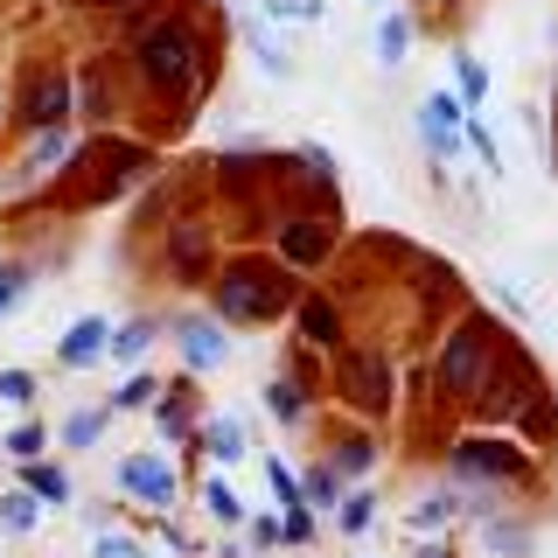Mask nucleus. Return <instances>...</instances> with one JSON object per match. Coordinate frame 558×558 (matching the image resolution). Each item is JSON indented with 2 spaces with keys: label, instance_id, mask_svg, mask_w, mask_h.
I'll return each instance as SVG.
<instances>
[{
  "label": "nucleus",
  "instance_id": "8",
  "mask_svg": "<svg viewBox=\"0 0 558 558\" xmlns=\"http://www.w3.org/2000/svg\"><path fill=\"white\" fill-rule=\"evenodd\" d=\"M336 391L342 405L371 426V418L398 412V371H391V349H336Z\"/></svg>",
  "mask_w": 558,
  "mask_h": 558
},
{
  "label": "nucleus",
  "instance_id": "18",
  "mask_svg": "<svg viewBox=\"0 0 558 558\" xmlns=\"http://www.w3.org/2000/svg\"><path fill=\"white\" fill-rule=\"evenodd\" d=\"M412 43H418V14L412 8H384L377 28H371V63L377 70H405Z\"/></svg>",
  "mask_w": 558,
  "mask_h": 558
},
{
  "label": "nucleus",
  "instance_id": "19",
  "mask_svg": "<svg viewBox=\"0 0 558 558\" xmlns=\"http://www.w3.org/2000/svg\"><path fill=\"white\" fill-rule=\"evenodd\" d=\"M105 349H112V322L105 314H77L57 342V363L63 371H92V363H105Z\"/></svg>",
  "mask_w": 558,
  "mask_h": 558
},
{
  "label": "nucleus",
  "instance_id": "11",
  "mask_svg": "<svg viewBox=\"0 0 558 558\" xmlns=\"http://www.w3.org/2000/svg\"><path fill=\"white\" fill-rule=\"evenodd\" d=\"M168 336H174V349H182V371H189V377H217L223 363H231V328H223L217 314L182 307V314L168 322Z\"/></svg>",
  "mask_w": 558,
  "mask_h": 558
},
{
  "label": "nucleus",
  "instance_id": "15",
  "mask_svg": "<svg viewBox=\"0 0 558 558\" xmlns=\"http://www.w3.org/2000/svg\"><path fill=\"white\" fill-rule=\"evenodd\" d=\"M405 523L412 537H447L453 523H461V488L453 482H433V488H412V502H405Z\"/></svg>",
  "mask_w": 558,
  "mask_h": 558
},
{
  "label": "nucleus",
  "instance_id": "27",
  "mask_svg": "<svg viewBox=\"0 0 558 558\" xmlns=\"http://www.w3.org/2000/svg\"><path fill=\"white\" fill-rule=\"evenodd\" d=\"M105 426H112V405H77V412L57 426V440H63L70 453H92V447L105 440Z\"/></svg>",
  "mask_w": 558,
  "mask_h": 558
},
{
  "label": "nucleus",
  "instance_id": "1",
  "mask_svg": "<svg viewBox=\"0 0 558 558\" xmlns=\"http://www.w3.org/2000/svg\"><path fill=\"white\" fill-rule=\"evenodd\" d=\"M133 35V77L147 98L174 105V126L203 105V92L217 84V28L209 14L196 22V8H126Z\"/></svg>",
  "mask_w": 558,
  "mask_h": 558
},
{
  "label": "nucleus",
  "instance_id": "43",
  "mask_svg": "<svg viewBox=\"0 0 558 558\" xmlns=\"http://www.w3.org/2000/svg\"><path fill=\"white\" fill-rule=\"evenodd\" d=\"M279 537H287V545H314V510H307V502L279 510Z\"/></svg>",
  "mask_w": 558,
  "mask_h": 558
},
{
  "label": "nucleus",
  "instance_id": "36",
  "mask_svg": "<svg viewBox=\"0 0 558 558\" xmlns=\"http://www.w3.org/2000/svg\"><path fill=\"white\" fill-rule=\"evenodd\" d=\"M258 14H266L272 28H322V0H258Z\"/></svg>",
  "mask_w": 558,
  "mask_h": 558
},
{
  "label": "nucleus",
  "instance_id": "39",
  "mask_svg": "<svg viewBox=\"0 0 558 558\" xmlns=\"http://www.w3.org/2000/svg\"><path fill=\"white\" fill-rule=\"evenodd\" d=\"M258 468H266V488H272V502H279V510H293V502H301V475H293L287 461H272V453H258Z\"/></svg>",
  "mask_w": 558,
  "mask_h": 558
},
{
  "label": "nucleus",
  "instance_id": "49",
  "mask_svg": "<svg viewBox=\"0 0 558 558\" xmlns=\"http://www.w3.org/2000/svg\"><path fill=\"white\" fill-rule=\"evenodd\" d=\"M363 8H384V0H363Z\"/></svg>",
  "mask_w": 558,
  "mask_h": 558
},
{
  "label": "nucleus",
  "instance_id": "38",
  "mask_svg": "<svg viewBox=\"0 0 558 558\" xmlns=\"http://www.w3.org/2000/svg\"><path fill=\"white\" fill-rule=\"evenodd\" d=\"M482 287H488V293H496V301H502V307H510V314H517V322H537V301H531V287H517V279H510V272H482Z\"/></svg>",
  "mask_w": 558,
  "mask_h": 558
},
{
  "label": "nucleus",
  "instance_id": "41",
  "mask_svg": "<svg viewBox=\"0 0 558 558\" xmlns=\"http://www.w3.org/2000/svg\"><path fill=\"white\" fill-rule=\"evenodd\" d=\"M272 545H287V537H279V510L244 517V551H272Z\"/></svg>",
  "mask_w": 558,
  "mask_h": 558
},
{
  "label": "nucleus",
  "instance_id": "33",
  "mask_svg": "<svg viewBox=\"0 0 558 558\" xmlns=\"http://www.w3.org/2000/svg\"><path fill=\"white\" fill-rule=\"evenodd\" d=\"M0 531H8V537H35V531H43V502H35L28 488H8V496H0Z\"/></svg>",
  "mask_w": 558,
  "mask_h": 558
},
{
  "label": "nucleus",
  "instance_id": "32",
  "mask_svg": "<svg viewBox=\"0 0 558 558\" xmlns=\"http://www.w3.org/2000/svg\"><path fill=\"white\" fill-rule=\"evenodd\" d=\"M461 147H468V154H482L488 182H502V174H510V161H502V147H496V133H488V119H482V112H468V119H461Z\"/></svg>",
  "mask_w": 558,
  "mask_h": 558
},
{
  "label": "nucleus",
  "instance_id": "29",
  "mask_svg": "<svg viewBox=\"0 0 558 558\" xmlns=\"http://www.w3.org/2000/svg\"><path fill=\"white\" fill-rule=\"evenodd\" d=\"M196 496H203V517L217 523V531H238V523H244V502H238V488L223 482V475H203Z\"/></svg>",
  "mask_w": 558,
  "mask_h": 558
},
{
  "label": "nucleus",
  "instance_id": "10",
  "mask_svg": "<svg viewBox=\"0 0 558 558\" xmlns=\"http://www.w3.org/2000/svg\"><path fill=\"white\" fill-rule=\"evenodd\" d=\"M112 482H119V496H133V502H147V510H174L182 502V475H174V461L161 447H133L126 461L112 468Z\"/></svg>",
  "mask_w": 558,
  "mask_h": 558
},
{
  "label": "nucleus",
  "instance_id": "7",
  "mask_svg": "<svg viewBox=\"0 0 558 558\" xmlns=\"http://www.w3.org/2000/svg\"><path fill=\"white\" fill-rule=\"evenodd\" d=\"M336 252H342V203L336 196H322V203H307V209H287V217L272 223V258L293 279L322 272Z\"/></svg>",
  "mask_w": 558,
  "mask_h": 558
},
{
  "label": "nucleus",
  "instance_id": "42",
  "mask_svg": "<svg viewBox=\"0 0 558 558\" xmlns=\"http://www.w3.org/2000/svg\"><path fill=\"white\" fill-rule=\"evenodd\" d=\"M92 558H147V545H140V537H126V531H98V537H92Z\"/></svg>",
  "mask_w": 558,
  "mask_h": 558
},
{
  "label": "nucleus",
  "instance_id": "46",
  "mask_svg": "<svg viewBox=\"0 0 558 558\" xmlns=\"http://www.w3.org/2000/svg\"><path fill=\"white\" fill-rule=\"evenodd\" d=\"M412 558H453L447 537H412Z\"/></svg>",
  "mask_w": 558,
  "mask_h": 558
},
{
  "label": "nucleus",
  "instance_id": "2",
  "mask_svg": "<svg viewBox=\"0 0 558 558\" xmlns=\"http://www.w3.org/2000/svg\"><path fill=\"white\" fill-rule=\"evenodd\" d=\"M293 301H301V279L279 258H258V252H238L231 266H217V279H209V314L223 328H272L293 314Z\"/></svg>",
  "mask_w": 558,
  "mask_h": 558
},
{
  "label": "nucleus",
  "instance_id": "16",
  "mask_svg": "<svg viewBox=\"0 0 558 558\" xmlns=\"http://www.w3.org/2000/svg\"><path fill=\"white\" fill-rule=\"evenodd\" d=\"M475 545H482V558H537V523L523 517V510L482 517L475 523Z\"/></svg>",
  "mask_w": 558,
  "mask_h": 558
},
{
  "label": "nucleus",
  "instance_id": "22",
  "mask_svg": "<svg viewBox=\"0 0 558 558\" xmlns=\"http://www.w3.org/2000/svg\"><path fill=\"white\" fill-rule=\"evenodd\" d=\"M196 453H203V461H217V475H223V468H238L244 453H252V447H244V418L238 412H209L203 426H196Z\"/></svg>",
  "mask_w": 558,
  "mask_h": 558
},
{
  "label": "nucleus",
  "instance_id": "50",
  "mask_svg": "<svg viewBox=\"0 0 558 558\" xmlns=\"http://www.w3.org/2000/svg\"><path fill=\"white\" fill-rule=\"evenodd\" d=\"M363 558H377V551H363Z\"/></svg>",
  "mask_w": 558,
  "mask_h": 558
},
{
  "label": "nucleus",
  "instance_id": "4",
  "mask_svg": "<svg viewBox=\"0 0 558 558\" xmlns=\"http://www.w3.org/2000/svg\"><path fill=\"white\" fill-rule=\"evenodd\" d=\"M502 328L488 322V314H461V322L440 336V349H433V391H440V405H461L468 412V398L482 391V377H488V363L502 356Z\"/></svg>",
  "mask_w": 558,
  "mask_h": 558
},
{
  "label": "nucleus",
  "instance_id": "44",
  "mask_svg": "<svg viewBox=\"0 0 558 558\" xmlns=\"http://www.w3.org/2000/svg\"><path fill=\"white\" fill-rule=\"evenodd\" d=\"M293 161H301L307 174H322V182H336V154H328L322 140H301V147H293Z\"/></svg>",
  "mask_w": 558,
  "mask_h": 558
},
{
  "label": "nucleus",
  "instance_id": "48",
  "mask_svg": "<svg viewBox=\"0 0 558 558\" xmlns=\"http://www.w3.org/2000/svg\"><path fill=\"white\" fill-rule=\"evenodd\" d=\"M418 8H461V0H418Z\"/></svg>",
  "mask_w": 558,
  "mask_h": 558
},
{
  "label": "nucleus",
  "instance_id": "35",
  "mask_svg": "<svg viewBox=\"0 0 558 558\" xmlns=\"http://www.w3.org/2000/svg\"><path fill=\"white\" fill-rule=\"evenodd\" d=\"M77 105L92 112V126H112V112H119V92H112V77H105V63H98V70H84V84H77Z\"/></svg>",
  "mask_w": 558,
  "mask_h": 558
},
{
  "label": "nucleus",
  "instance_id": "25",
  "mask_svg": "<svg viewBox=\"0 0 558 558\" xmlns=\"http://www.w3.org/2000/svg\"><path fill=\"white\" fill-rule=\"evenodd\" d=\"M488 92H496V70H488L475 49H453V98H461L468 112H482Z\"/></svg>",
  "mask_w": 558,
  "mask_h": 558
},
{
  "label": "nucleus",
  "instance_id": "51",
  "mask_svg": "<svg viewBox=\"0 0 558 558\" xmlns=\"http://www.w3.org/2000/svg\"><path fill=\"white\" fill-rule=\"evenodd\" d=\"M551 161H558V154H551Z\"/></svg>",
  "mask_w": 558,
  "mask_h": 558
},
{
  "label": "nucleus",
  "instance_id": "47",
  "mask_svg": "<svg viewBox=\"0 0 558 558\" xmlns=\"http://www.w3.org/2000/svg\"><path fill=\"white\" fill-rule=\"evenodd\" d=\"M70 8H112V14H126V8H140V0H70Z\"/></svg>",
  "mask_w": 558,
  "mask_h": 558
},
{
  "label": "nucleus",
  "instance_id": "5",
  "mask_svg": "<svg viewBox=\"0 0 558 558\" xmlns=\"http://www.w3.org/2000/svg\"><path fill=\"white\" fill-rule=\"evenodd\" d=\"M545 391H551V384H545V371H537V356L510 336V342H502V356L488 363L482 391L468 398V418H475L482 433H517V418L531 412V398H545Z\"/></svg>",
  "mask_w": 558,
  "mask_h": 558
},
{
  "label": "nucleus",
  "instance_id": "3",
  "mask_svg": "<svg viewBox=\"0 0 558 558\" xmlns=\"http://www.w3.org/2000/svg\"><path fill=\"white\" fill-rule=\"evenodd\" d=\"M447 482L461 488V496H482V488H510V496H523V488L537 482V453L517 440V433H461V440L447 447Z\"/></svg>",
  "mask_w": 558,
  "mask_h": 558
},
{
  "label": "nucleus",
  "instance_id": "30",
  "mask_svg": "<svg viewBox=\"0 0 558 558\" xmlns=\"http://www.w3.org/2000/svg\"><path fill=\"white\" fill-rule=\"evenodd\" d=\"M22 488H28L35 502H43V510H49V502H70V496H77L57 461H22Z\"/></svg>",
  "mask_w": 558,
  "mask_h": 558
},
{
  "label": "nucleus",
  "instance_id": "31",
  "mask_svg": "<svg viewBox=\"0 0 558 558\" xmlns=\"http://www.w3.org/2000/svg\"><path fill=\"white\" fill-rule=\"evenodd\" d=\"M196 426H203V418L189 412V391H161V405H154V433H161V440H196Z\"/></svg>",
  "mask_w": 558,
  "mask_h": 558
},
{
  "label": "nucleus",
  "instance_id": "9",
  "mask_svg": "<svg viewBox=\"0 0 558 558\" xmlns=\"http://www.w3.org/2000/svg\"><path fill=\"white\" fill-rule=\"evenodd\" d=\"M70 112H77V84H70V70H35V77L22 84V98H14V126H22L28 140L70 126Z\"/></svg>",
  "mask_w": 558,
  "mask_h": 558
},
{
  "label": "nucleus",
  "instance_id": "21",
  "mask_svg": "<svg viewBox=\"0 0 558 558\" xmlns=\"http://www.w3.org/2000/svg\"><path fill=\"white\" fill-rule=\"evenodd\" d=\"M238 35H244V49L258 57V70H266V84H293V57L279 49V28L266 22V14H238Z\"/></svg>",
  "mask_w": 558,
  "mask_h": 558
},
{
  "label": "nucleus",
  "instance_id": "37",
  "mask_svg": "<svg viewBox=\"0 0 558 558\" xmlns=\"http://www.w3.org/2000/svg\"><path fill=\"white\" fill-rule=\"evenodd\" d=\"M28 293H35V272L22 266V258H0V322L28 307Z\"/></svg>",
  "mask_w": 558,
  "mask_h": 558
},
{
  "label": "nucleus",
  "instance_id": "14",
  "mask_svg": "<svg viewBox=\"0 0 558 558\" xmlns=\"http://www.w3.org/2000/svg\"><path fill=\"white\" fill-rule=\"evenodd\" d=\"M168 252V272L182 279V287H203V279H217V238L203 231V223H174V231L161 238Z\"/></svg>",
  "mask_w": 558,
  "mask_h": 558
},
{
  "label": "nucleus",
  "instance_id": "28",
  "mask_svg": "<svg viewBox=\"0 0 558 558\" xmlns=\"http://www.w3.org/2000/svg\"><path fill=\"white\" fill-rule=\"evenodd\" d=\"M342 496H349V482H342L328 461H307V468H301V502H307V510H328V517H336Z\"/></svg>",
  "mask_w": 558,
  "mask_h": 558
},
{
  "label": "nucleus",
  "instance_id": "17",
  "mask_svg": "<svg viewBox=\"0 0 558 558\" xmlns=\"http://www.w3.org/2000/svg\"><path fill=\"white\" fill-rule=\"evenodd\" d=\"M322 461L336 468L349 488H356V482L384 461V447H377V433H371V426H336V433H328V453H322Z\"/></svg>",
  "mask_w": 558,
  "mask_h": 558
},
{
  "label": "nucleus",
  "instance_id": "26",
  "mask_svg": "<svg viewBox=\"0 0 558 558\" xmlns=\"http://www.w3.org/2000/svg\"><path fill=\"white\" fill-rule=\"evenodd\" d=\"M70 154H77V133H70V126L35 133V140H28V154H22V182H35V174H49V168H63Z\"/></svg>",
  "mask_w": 558,
  "mask_h": 558
},
{
  "label": "nucleus",
  "instance_id": "34",
  "mask_svg": "<svg viewBox=\"0 0 558 558\" xmlns=\"http://www.w3.org/2000/svg\"><path fill=\"white\" fill-rule=\"evenodd\" d=\"M161 391H168V384L154 377V371H133L112 398H105V405H112V412H154V405H161Z\"/></svg>",
  "mask_w": 558,
  "mask_h": 558
},
{
  "label": "nucleus",
  "instance_id": "45",
  "mask_svg": "<svg viewBox=\"0 0 558 558\" xmlns=\"http://www.w3.org/2000/svg\"><path fill=\"white\" fill-rule=\"evenodd\" d=\"M0 398H8V405H35V377L28 371H0Z\"/></svg>",
  "mask_w": 558,
  "mask_h": 558
},
{
  "label": "nucleus",
  "instance_id": "6",
  "mask_svg": "<svg viewBox=\"0 0 558 558\" xmlns=\"http://www.w3.org/2000/svg\"><path fill=\"white\" fill-rule=\"evenodd\" d=\"M154 174V147H133V140H92V147L70 154V182H77V203H112L140 189Z\"/></svg>",
  "mask_w": 558,
  "mask_h": 558
},
{
  "label": "nucleus",
  "instance_id": "40",
  "mask_svg": "<svg viewBox=\"0 0 558 558\" xmlns=\"http://www.w3.org/2000/svg\"><path fill=\"white\" fill-rule=\"evenodd\" d=\"M43 447H49V426H43V418H22V426L8 433V453H14V461H43Z\"/></svg>",
  "mask_w": 558,
  "mask_h": 558
},
{
  "label": "nucleus",
  "instance_id": "23",
  "mask_svg": "<svg viewBox=\"0 0 558 558\" xmlns=\"http://www.w3.org/2000/svg\"><path fill=\"white\" fill-rule=\"evenodd\" d=\"M154 342H161V322H154V314H133V322L112 328V349H105V363H119V371H147Z\"/></svg>",
  "mask_w": 558,
  "mask_h": 558
},
{
  "label": "nucleus",
  "instance_id": "12",
  "mask_svg": "<svg viewBox=\"0 0 558 558\" xmlns=\"http://www.w3.org/2000/svg\"><path fill=\"white\" fill-rule=\"evenodd\" d=\"M461 119H468V105L453 98V92H426V98H418V112H412L418 147H426L433 161H453V154H468V147H461Z\"/></svg>",
  "mask_w": 558,
  "mask_h": 558
},
{
  "label": "nucleus",
  "instance_id": "20",
  "mask_svg": "<svg viewBox=\"0 0 558 558\" xmlns=\"http://www.w3.org/2000/svg\"><path fill=\"white\" fill-rule=\"evenodd\" d=\"M266 418H272L279 433H307L314 426V391H307V384H293L287 371H272L266 377Z\"/></svg>",
  "mask_w": 558,
  "mask_h": 558
},
{
  "label": "nucleus",
  "instance_id": "24",
  "mask_svg": "<svg viewBox=\"0 0 558 558\" xmlns=\"http://www.w3.org/2000/svg\"><path fill=\"white\" fill-rule=\"evenodd\" d=\"M377 523H384V496H377V488H363V482H356V488H349V496L336 502V531H342V537H356V545H363V537H371Z\"/></svg>",
  "mask_w": 558,
  "mask_h": 558
},
{
  "label": "nucleus",
  "instance_id": "13",
  "mask_svg": "<svg viewBox=\"0 0 558 558\" xmlns=\"http://www.w3.org/2000/svg\"><path fill=\"white\" fill-rule=\"evenodd\" d=\"M293 328H301L307 349H322V356H336V349H349V322H342V301L336 293H301L293 301Z\"/></svg>",
  "mask_w": 558,
  "mask_h": 558
}]
</instances>
